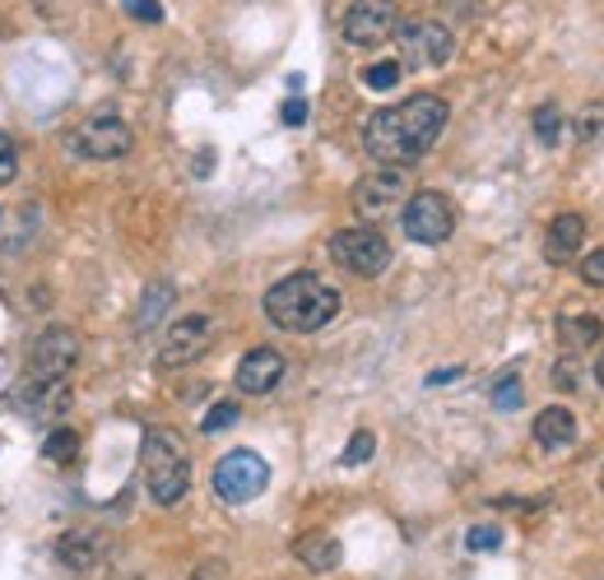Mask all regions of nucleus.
I'll return each mask as SVG.
<instances>
[{"instance_id":"nucleus-4","label":"nucleus","mask_w":604,"mask_h":580,"mask_svg":"<svg viewBox=\"0 0 604 580\" xmlns=\"http://www.w3.org/2000/svg\"><path fill=\"white\" fill-rule=\"evenodd\" d=\"M400 223H404V237L419 242V246H442L446 237L456 232V209L442 190H419L409 196L400 209Z\"/></svg>"},{"instance_id":"nucleus-12","label":"nucleus","mask_w":604,"mask_h":580,"mask_svg":"<svg viewBox=\"0 0 604 580\" xmlns=\"http://www.w3.org/2000/svg\"><path fill=\"white\" fill-rule=\"evenodd\" d=\"M209 339H214V321L209 316H182L178 325H168V339L159 348V367L172 372V367L196 362L209 348Z\"/></svg>"},{"instance_id":"nucleus-17","label":"nucleus","mask_w":604,"mask_h":580,"mask_svg":"<svg viewBox=\"0 0 604 580\" xmlns=\"http://www.w3.org/2000/svg\"><path fill=\"white\" fill-rule=\"evenodd\" d=\"M294 553H298V562L307 571H335L344 562L340 538H330V534H303L298 544H294Z\"/></svg>"},{"instance_id":"nucleus-30","label":"nucleus","mask_w":604,"mask_h":580,"mask_svg":"<svg viewBox=\"0 0 604 580\" xmlns=\"http://www.w3.org/2000/svg\"><path fill=\"white\" fill-rule=\"evenodd\" d=\"M581 279H586L591 288H604V246H600V251H591V256L581 260Z\"/></svg>"},{"instance_id":"nucleus-13","label":"nucleus","mask_w":604,"mask_h":580,"mask_svg":"<svg viewBox=\"0 0 604 580\" xmlns=\"http://www.w3.org/2000/svg\"><path fill=\"white\" fill-rule=\"evenodd\" d=\"M238 391L242 395H270L284 381V353L280 348H251V353L238 362Z\"/></svg>"},{"instance_id":"nucleus-26","label":"nucleus","mask_w":604,"mask_h":580,"mask_svg":"<svg viewBox=\"0 0 604 580\" xmlns=\"http://www.w3.org/2000/svg\"><path fill=\"white\" fill-rule=\"evenodd\" d=\"M465 548H470V553H493V548H502V530L498 525H475L470 534H465Z\"/></svg>"},{"instance_id":"nucleus-2","label":"nucleus","mask_w":604,"mask_h":580,"mask_svg":"<svg viewBox=\"0 0 604 580\" xmlns=\"http://www.w3.org/2000/svg\"><path fill=\"white\" fill-rule=\"evenodd\" d=\"M340 288L321 275H288L265 293V316L288 335H317L340 316Z\"/></svg>"},{"instance_id":"nucleus-18","label":"nucleus","mask_w":604,"mask_h":580,"mask_svg":"<svg viewBox=\"0 0 604 580\" xmlns=\"http://www.w3.org/2000/svg\"><path fill=\"white\" fill-rule=\"evenodd\" d=\"M558 335L568 339L572 348H581V344H595V339L604 335V325H600L595 316H562V321H558Z\"/></svg>"},{"instance_id":"nucleus-14","label":"nucleus","mask_w":604,"mask_h":580,"mask_svg":"<svg viewBox=\"0 0 604 580\" xmlns=\"http://www.w3.org/2000/svg\"><path fill=\"white\" fill-rule=\"evenodd\" d=\"M56 557H61L70 571H93L107 557V538L99 530H70L56 538Z\"/></svg>"},{"instance_id":"nucleus-11","label":"nucleus","mask_w":604,"mask_h":580,"mask_svg":"<svg viewBox=\"0 0 604 580\" xmlns=\"http://www.w3.org/2000/svg\"><path fill=\"white\" fill-rule=\"evenodd\" d=\"M404 190H409V177L400 167L381 163L377 172H367V177L354 186V205L363 219H381V214H396L404 209Z\"/></svg>"},{"instance_id":"nucleus-23","label":"nucleus","mask_w":604,"mask_h":580,"mask_svg":"<svg viewBox=\"0 0 604 580\" xmlns=\"http://www.w3.org/2000/svg\"><path fill=\"white\" fill-rule=\"evenodd\" d=\"M400 74H404L400 61H377V66H367V70H363V84L373 89V93H386V89H396V84H400Z\"/></svg>"},{"instance_id":"nucleus-5","label":"nucleus","mask_w":604,"mask_h":580,"mask_svg":"<svg viewBox=\"0 0 604 580\" xmlns=\"http://www.w3.org/2000/svg\"><path fill=\"white\" fill-rule=\"evenodd\" d=\"M270 488V464L257 451H232L214 464V492H219L228 507H247Z\"/></svg>"},{"instance_id":"nucleus-25","label":"nucleus","mask_w":604,"mask_h":580,"mask_svg":"<svg viewBox=\"0 0 604 580\" xmlns=\"http://www.w3.org/2000/svg\"><path fill=\"white\" fill-rule=\"evenodd\" d=\"M521 395H525V391H521V376H516V372H502L498 385H493V404H498V409L512 414L516 404H521Z\"/></svg>"},{"instance_id":"nucleus-20","label":"nucleus","mask_w":604,"mask_h":580,"mask_svg":"<svg viewBox=\"0 0 604 580\" xmlns=\"http://www.w3.org/2000/svg\"><path fill=\"white\" fill-rule=\"evenodd\" d=\"M577 140L586 144V149L604 144V103H586V107H581V116H577Z\"/></svg>"},{"instance_id":"nucleus-34","label":"nucleus","mask_w":604,"mask_h":580,"mask_svg":"<svg viewBox=\"0 0 604 580\" xmlns=\"http://www.w3.org/2000/svg\"><path fill=\"white\" fill-rule=\"evenodd\" d=\"M460 376V367H446V372H433L428 376V385H446V381H456Z\"/></svg>"},{"instance_id":"nucleus-3","label":"nucleus","mask_w":604,"mask_h":580,"mask_svg":"<svg viewBox=\"0 0 604 580\" xmlns=\"http://www.w3.org/2000/svg\"><path fill=\"white\" fill-rule=\"evenodd\" d=\"M140 474H145V488L159 507H178L191 488V451H186L182 432L149 428L140 441Z\"/></svg>"},{"instance_id":"nucleus-6","label":"nucleus","mask_w":604,"mask_h":580,"mask_svg":"<svg viewBox=\"0 0 604 580\" xmlns=\"http://www.w3.org/2000/svg\"><path fill=\"white\" fill-rule=\"evenodd\" d=\"M330 256H335V265H344L349 275L358 279H377L386 265H391V242L381 237L377 228H344L330 237Z\"/></svg>"},{"instance_id":"nucleus-33","label":"nucleus","mask_w":604,"mask_h":580,"mask_svg":"<svg viewBox=\"0 0 604 580\" xmlns=\"http://www.w3.org/2000/svg\"><path fill=\"white\" fill-rule=\"evenodd\" d=\"M191 580H224V562H214V557H209V562H205L196 576H191Z\"/></svg>"},{"instance_id":"nucleus-10","label":"nucleus","mask_w":604,"mask_h":580,"mask_svg":"<svg viewBox=\"0 0 604 580\" xmlns=\"http://www.w3.org/2000/svg\"><path fill=\"white\" fill-rule=\"evenodd\" d=\"M135 144L130 126L122 121V116H93V121H84L80 130L70 135V149L80 153V159H126Z\"/></svg>"},{"instance_id":"nucleus-35","label":"nucleus","mask_w":604,"mask_h":580,"mask_svg":"<svg viewBox=\"0 0 604 580\" xmlns=\"http://www.w3.org/2000/svg\"><path fill=\"white\" fill-rule=\"evenodd\" d=\"M595 381L604 385V353H600V362H595Z\"/></svg>"},{"instance_id":"nucleus-24","label":"nucleus","mask_w":604,"mask_h":580,"mask_svg":"<svg viewBox=\"0 0 604 580\" xmlns=\"http://www.w3.org/2000/svg\"><path fill=\"white\" fill-rule=\"evenodd\" d=\"M373 451H377V437L373 432H354V437H349V446H344V455H340V464H344V469H354V464L373 460Z\"/></svg>"},{"instance_id":"nucleus-8","label":"nucleus","mask_w":604,"mask_h":580,"mask_svg":"<svg viewBox=\"0 0 604 580\" xmlns=\"http://www.w3.org/2000/svg\"><path fill=\"white\" fill-rule=\"evenodd\" d=\"M456 37L437 19H414V24L400 28V66L404 70H437L452 61Z\"/></svg>"},{"instance_id":"nucleus-9","label":"nucleus","mask_w":604,"mask_h":580,"mask_svg":"<svg viewBox=\"0 0 604 580\" xmlns=\"http://www.w3.org/2000/svg\"><path fill=\"white\" fill-rule=\"evenodd\" d=\"M400 14H396V0H354L344 10V43L349 47H381L386 37L396 33Z\"/></svg>"},{"instance_id":"nucleus-31","label":"nucleus","mask_w":604,"mask_h":580,"mask_svg":"<svg viewBox=\"0 0 604 580\" xmlns=\"http://www.w3.org/2000/svg\"><path fill=\"white\" fill-rule=\"evenodd\" d=\"M577 376H581V362H577V358H562V362L554 367L558 391H577Z\"/></svg>"},{"instance_id":"nucleus-1","label":"nucleus","mask_w":604,"mask_h":580,"mask_svg":"<svg viewBox=\"0 0 604 580\" xmlns=\"http://www.w3.org/2000/svg\"><path fill=\"white\" fill-rule=\"evenodd\" d=\"M446 116H452V107H446L437 93H414V98L367 116L363 149L373 153L377 163H391V167L419 163L423 153L437 144V135L446 130Z\"/></svg>"},{"instance_id":"nucleus-27","label":"nucleus","mask_w":604,"mask_h":580,"mask_svg":"<svg viewBox=\"0 0 604 580\" xmlns=\"http://www.w3.org/2000/svg\"><path fill=\"white\" fill-rule=\"evenodd\" d=\"M232 422H238V404H232V399H219V404H214V409L205 414L201 428H205V432H224V428H232Z\"/></svg>"},{"instance_id":"nucleus-21","label":"nucleus","mask_w":604,"mask_h":580,"mask_svg":"<svg viewBox=\"0 0 604 580\" xmlns=\"http://www.w3.org/2000/svg\"><path fill=\"white\" fill-rule=\"evenodd\" d=\"M172 302V283H153L149 293H145V302H140V316H135V330H149L153 321H159V312Z\"/></svg>"},{"instance_id":"nucleus-19","label":"nucleus","mask_w":604,"mask_h":580,"mask_svg":"<svg viewBox=\"0 0 604 580\" xmlns=\"http://www.w3.org/2000/svg\"><path fill=\"white\" fill-rule=\"evenodd\" d=\"M43 455H47L52 464H75V455H80V432L56 428V432L43 441Z\"/></svg>"},{"instance_id":"nucleus-16","label":"nucleus","mask_w":604,"mask_h":580,"mask_svg":"<svg viewBox=\"0 0 604 580\" xmlns=\"http://www.w3.org/2000/svg\"><path fill=\"white\" fill-rule=\"evenodd\" d=\"M535 441L544 451H568L577 441V418L572 409H562V404H549V409L535 414Z\"/></svg>"},{"instance_id":"nucleus-22","label":"nucleus","mask_w":604,"mask_h":580,"mask_svg":"<svg viewBox=\"0 0 604 580\" xmlns=\"http://www.w3.org/2000/svg\"><path fill=\"white\" fill-rule=\"evenodd\" d=\"M535 135H539V144H558L562 140V112H558V103L535 107Z\"/></svg>"},{"instance_id":"nucleus-36","label":"nucleus","mask_w":604,"mask_h":580,"mask_svg":"<svg viewBox=\"0 0 604 580\" xmlns=\"http://www.w3.org/2000/svg\"><path fill=\"white\" fill-rule=\"evenodd\" d=\"M600 488H604V469H600Z\"/></svg>"},{"instance_id":"nucleus-32","label":"nucleus","mask_w":604,"mask_h":580,"mask_svg":"<svg viewBox=\"0 0 604 580\" xmlns=\"http://www.w3.org/2000/svg\"><path fill=\"white\" fill-rule=\"evenodd\" d=\"M280 116H284V126H303V121H307V103H303V98H288Z\"/></svg>"},{"instance_id":"nucleus-15","label":"nucleus","mask_w":604,"mask_h":580,"mask_svg":"<svg viewBox=\"0 0 604 580\" xmlns=\"http://www.w3.org/2000/svg\"><path fill=\"white\" fill-rule=\"evenodd\" d=\"M581 242H586V219H581V214H558L549 223V237H544V256H549V265H568V260H577Z\"/></svg>"},{"instance_id":"nucleus-29","label":"nucleus","mask_w":604,"mask_h":580,"mask_svg":"<svg viewBox=\"0 0 604 580\" xmlns=\"http://www.w3.org/2000/svg\"><path fill=\"white\" fill-rule=\"evenodd\" d=\"M130 19H140V24H163V5L159 0H122Z\"/></svg>"},{"instance_id":"nucleus-28","label":"nucleus","mask_w":604,"mask_h":580,"mask_svg":"<svg viewBox=\"0 0 604 580\" xmlns=\"http://www.w3.org/2000/svg\"><path fill=\"white\" fill-rule=\"evenodd\" d=\"M14 172H19V144L10 140L5 130H0V186H10Z\"/></svg>"},{"instance_id":"nucleus-7","label":"nucleus","mask_w":604,"mask_h":580,"mask_svg":"<svg viewBox=\"0 0 604 580\" xmlns=\"http://www.w3.org/2000/svg\"><path fill=\"white\" fill-rule=\"evenodd\" d=\"M80 362V335L70 325H52L33 339V353H29V381L33 385H52V381H66Z\"/></svg>"}]
</instances>
